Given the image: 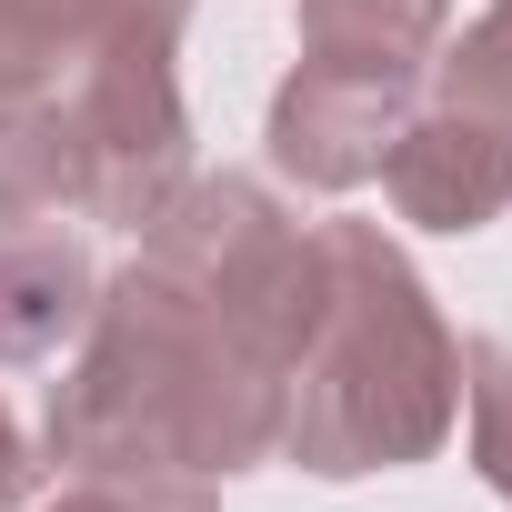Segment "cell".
<instances>
[{"mask_svg":"<svg viewBox=\"0 0 512 512\" xmlns=\"http://www.w3.org/2000/svg\"><path fill=\"white\" fill-rule=\"evenodd\" d=\"M282 362L251 342L221 302L131 262L91 292L71 372L51 382L41 452L61 472H191L231 482L282 452Z\"/></svg>","mask_w":512,"mask_h":512,"instance_id":"6da1fadb","label":"cell"},{"mask_svg":"<svg viewBox=\"0 0 512 512\" xmlns=\"http://www.w3.org/2000/svg\"><path fill=\"white\" fill-rule=\"evenodd\" d=\"M462 422V342L382 221H322V312L282 382V452L322 482L432 462Z\"/></svg>","mask_w":512,"mask_h":512,"instance_id":"7a4b0ae2","label":"cell"},{"mask_svg":"<svg viewBox=\"0 0 512 512\" xmlns=\"http://www.w3.org/2000/svg\"><path fill=\"white\" fill-rule=\"evenodd\" d=\"M141 262L221 302L282 372L322 312V221H292L282 191L251 171H181V191L141 221Z\"/></svg>","mask_w":512,"mask_h":512,"instance_id":"3957f363","label":"cell"},{"mask_svg":"<svg viewBox=\"0 0 512 512\" xmlns=\"http://www.w3.org/2000/svg\"><path fill=\"white\" fill-rule=\"evenodd\" d=\"M181 31H111L91 51H71V131H81V211L141 231L181 171H191V111H181Z\"/></svg>","mask_w":512,"mask_h":512,"instance_id":"277c9868","label":"cell"},{"mask_svg":"<svg viewBox=\"0 0 512 512\" xmlns=\"http://www.w3.org/2000/svg\"><path fill=\"white\" fill-rule=\"evenodd\" d=\"M422 81H382V71H332V61H292V81L272 91V171L302 191H362L392 151V131L412 121Z\"/></svg>","mask_w":512,"mask_h":512,"instance_id":"5b68a950","label":"cell"},{"mask_svg":"<svg viewBox=\"0 0 512 512\" xmlns=\"http://www.w3.org/2000/svg\"><path fill=\"white\" fill-rule=\"evenodd\" d=\"M372 181H382L392 211L422 221V231H482V221H502V201H512V141H502L492 121H472V111L412 101V121L392 131V151H382Z\"/></svg>","mask_w":512,"mask_h":512,"instance_id":"8992f818","label":"cell"},{"mask_svg":"<svg viewBox=\"0 0 512 512\" xmlns=\"http://www.w3.org/2000/svg\"><path fill=\"white\" fill-rule=\"evenodd\" d=\"M101 262L71 221H0V372L51 362L81 342Z\"/></svg>","mask_w":512,"mask_h":512,"instance_id":"52a82bcc","label":"cell"},{"mask_svg":"<svg viewBox=\"0 0 512 512\" xmlns=\"http://www.w3.org/2000/svg\"><path fill=\"white\" fill-rule=\"evenodd\" d=\"M452 41V0H302V61L422 81Z\"/></svg>","mask_w":512,"mask_h":512,"instance_id":"ba28073f","label":"cell"},{"mask_svg":"<svg viewBox=\"0 0 512 512\" xmlns=\"http://www.w3.org/2000/svg\"><path fill=\"white\" fill-rule=\"evenodd\" d=\"M91 171H81V131H71V101L41 81V91H0V221H61L81 211Z\"/></svg>","mask_w":512,"mask_h":512,"instance_id":"9c48e42d","label":"cell"},{"mask_svg":"<svg viewBox=\"0 0 512 512\" xmlns=\"http://www.w3.org/2000/svg\"><path fill=\"white\" fill-rule=\"evenodd\" d=\"M422 81H432L442 111H472V121H492V131L512 141V0H492L462 41H442Z\"/></svg>","mask_w":512,"mask_h":512,"instance_id":"30bf717a","label":"cell"},{"mask_svg":"<svg viewBox=\"0 0 512 512\" xmlns=\"http://www.w3.org/2000/svg\"><path fill=\"white\" fill-rule=\"evenodd\" d=\"M462 432H472V472L512 502V342L502 332L462 342Z\"/></svg>","mask_w":512,"mask_h":512,"instance_id":"8fae6325","label":"cell"},{"mask_svg":"<svg viewBox=\"0 0 512 512\" xmlns=\"http://www.w3.org/2000/svg\"><path fill=\"white\" fill-rule=\"evenodd\" d=\"M41 512H211V482L191 472H61V502Z\"/></svg>","mask_w":512,"mask_h":512,"instance_id":"7c38bea8","label":"cell"},{"mask_svg":"<svg viewBox=\"0 0 512 512\" xmlns=\"http://www.w3.org/2000/svg\"><path fill=\"white\" fill-rule=\"evenodd\" d=\"M41 21L61 31V61H71L111 31H191V0H41Z\"/></svg>","mask_w":512,"mask_h":512,"instance_id":"4fadbf2b","label":"cell"},{"mask_svg":"<svg viewBox=\"0 0 512 512\" xmlns=\"http://www.w3.org/2000/svg\"><path fill=\"white\" fill-rule=\"evenodd\" d=\"M61 81V31L41 21V0H0V91Z\"/></svg>","mask_w":512,"mask_h":512,"instance_id":"5bb4252c","label":"cell"},{"mask_svg":"<svg viewBox=\"0 0 512 512\" xmlns=\"http://www.w3.org/2000/svg\"><path fill=\"white\" fill-rule=\"evenodd\" d=\"M41 472H51V462H41V442L21 432V412H11V402H0V512H21V502L41 492Z\"/></svg>","mask_w":512,"mask_h":512,"instance_id":"9a60e30c","label":"cell"}]
</instances>
